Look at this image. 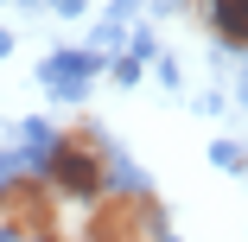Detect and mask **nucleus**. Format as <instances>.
Segmentation results:
<instances>
[{
    "instance_id": "nucleus-1",
    "label": "nucleus",
    "mask_w": 248,
    "mask_h": 242,
    "mask_svg": "<svg viewBox=\"0 0 248 242\" xmlns=\"http://www.w3.org/2000/svg\"><path fill=\"white\" fill-rule=\"evenodd\" d=\"M51 185L70 191V198H95L108 185V153L89 128H70L58 147H51Z\"/></svg>"
},
{
    "instance_id": "nucleus-2",
    "label": "nucleus",
    "mask_w": 248,
    "mask_h": 242,
    "mask_svg": "<svg viewBox=\"0 0 248 242\" xmlns=\"http://www.w3.org/2000/svg\"><path fill=\"white\" fill-rule=\"evenodd\" d=\"M0 236H19V242L51 236V191L38 178H13L0 191Z\"/></svg>"
},
{
    "instance_id": "nucleus-3",
    "label": "nucleus",
    "mask_w": 248,
    "mask_h": 242,
    "mask_svg": "<svg viewBox=\"0 0 248 242\" xmlns=\"http://www.w3.org/2000/svg\"><path fill=\"white\" fill-rule=\"evenodd\" d=\"M159 223H153V204L134 198V191H121V198H108L102 210H95L89 223V242H153Z\"/></svg>"
},
{
    "instance_id": "nucleus-4",
    "label": "nucleus",
    "mask_w": 248,
    "mask_h": 242,
    "mask_svg": "<svg viewBox=\"0 0 248 242\" xmlns=\"http://www.w3.org/2000/svg\"><path fill=\"white\" fill-rule=\"evenodd\" d=\"M204 13H210V26H217L229 45L248 51V0H204Z\"/></svg>"
}]
</instances>
